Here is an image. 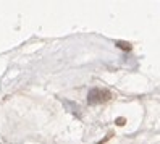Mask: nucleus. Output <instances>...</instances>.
Instances as JSON below:
<instances>
[{"instance_id": "f257e3e1", "label": "nucleus", "mask_w": 160, "mask_h": 144, "mask_svg": "<svg viewBox=\"0 0 160 144\" xmlns=\"http://www.w3.org/2000/svg\"><path fill=\"white\" fill-rule=\"evenodd\" d=\"M110 99V92L107 89H91L88 94V102L89 104H102Z\"/></svg>"}, {"instance_id": "7ed1b4c3", "label": "nucleus", "mask_w": 160, "mask_h": 144, "mask_svg": "<svg viewBox=\"0 0 160 144\" xmlns=\"http://www.w3.org/2000/svg\"><path fill=\"white\" fill-rule=\"evenodd\" d=\"M117 125H125V118H118L117 120Z\"/></svg>"}, {"instance_id": "f03ea898", "label": "nucleus", "mask_w": 160, "mask_h": 144, "mask_svg": "<svg viewBox=\"0 0 160 144\" xmlns=\"http://www.w3.org/2000/svg\"><path fill=\"white\" fill-rule=\"evenodd\" d=\"M117 45L120 47V49H121V47H123V49H126V50H129V49H131V47H129V45H128L126 42H118Z\"/></svg>"}]
</instances>
